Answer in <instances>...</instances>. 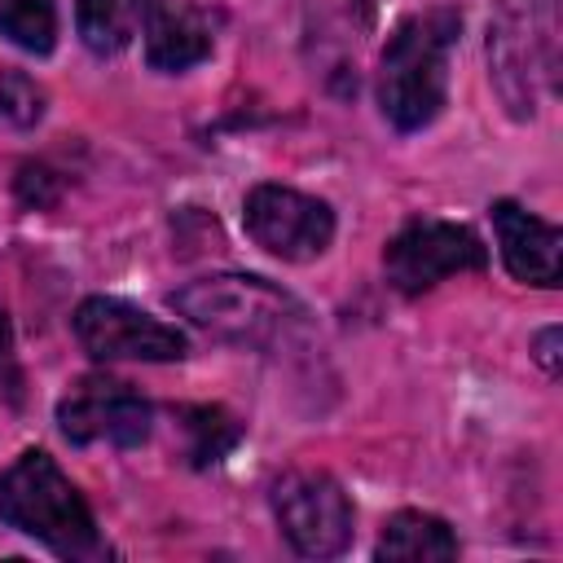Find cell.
I'll return each mask as SVG.
<instances>
[{"label": "cell", "instance_id": "obj_1", "mask_svg": "<svg viewBox=\"0 0 563 563\" xmlns=\"http://www.w3.org/2000/svg\"><path fill=\"white\" fill-rule=\"evenodd\" d=\"M172 308L189 317L211 339L251 347V352H277L308 334V308L251 273H211L180 290H172Z\"/></svg>", "mask_w": 563, "mask_h": 563}, {"label": "cell", "instance_id": "obj_2", "mask_svg": "<svg viewBox=\"0 0 563 563\" xmlns=\"http://www.w3.org/2000/svg\"><path fill=\"white\" fill-rule=\"evenodd\" d=\"M457 9H427L396 26L378 62V106L400 132L427 128L449 97V53L457 44Z\"/></svg>", "mask_w": 563, "mask_h": 563}, {"label": "cell", "instance_id": "obj_3", "mask_svg": "<svg viewBox=\"0 0 563 563\" xmlns=\"http://www.w3.org/2000/svg\"><path fill=\"white\" fill-rule=\"evenodd\" d=\"M0 519L18 532L35 537L40 545H48L62 559L101 554V537H97V519H92L88 501L62 475V466L40 449H26L0 475Z\"/></svg>", "mask_w": 563, "mask_h": 563}, {"label": "cell", "instance_id": "obj_4", "mask_svg": "<svg viewBox=\"0 0 563 563\" xmlns=\"http://www.w3.org/2000/svg\"><path fill=\"white\" fill-rule=\"evenodd\" d=\"M488 79L510 119L559 88V0H501L488 22Z\"/></svg>", "mask_w": 563, "mask_h": 563}, {"label": "cell", "instance_id": "obj_5", "mask_svg": "<svg viewBox=\"0 0 563 563\" xmlns=\"http://www.w3.org/2000/svg\"><path fill=\"white\" fill-rule=\"evenodd\" d=\"M488 264V251L484 242L466 229V224H453V220H435V216H422V220H409L383 251V268H387V282L400 290V295H422L431 290L435 282L453 277V273H475Z\"/></svg>", "mask_w": 563, "mask_h": 563}, {"label": "cell", "instance_id": "obj_6", "mask_svg": "<svg viewBox=\"0 0 563 563\" xmlns=\"http://www.w3.org/2000/svg\"><path fill=\"white\" fill-rule=\"evenodd\" d=\"M273 510L286 541L308 559H330L352 537V501L343 484L325 471H286L273 484Z\"/></svg>", "mask_w": 563, "mask_h": 563}, {"label": "cell", "instance_id": "obj_7", "mask_svg": "<svg viewBox=\"0 0 563 563\" xmlns=\"http://www.w3.org/2000/svg\"><path fill=\"white\" fill-rule=\"evenodd\" d=\"M75 339L97 361H180L189 352L176 325L106 295H92L75 308Z\"/></svg>", "mask_w": 563, "mask_h": 563}, {"label": "cell", "instance_id": "obj_8", "mask_svg": "<svg viewBox=\"0 0 563 563\" xmlns=\"http://www.w3.org/2000/svg\"><path fill=\"white\" fill-rule=\"evenodd\" d=\"M246 233L277 260L303 264L334 242V211L321 198H308L286 185H255L246 194Z\"/></svg>", "mask_w": 563, "mask_h": 563}, {"label": "cell", "instance_id": "obj_9", "mask_svg": "<svg viewBox=\"0 0 563 563\" xmlns=\"http://www.w3.org/2000/svg\"><path fill=\"white\" fill-rule=\"evenodd\" d=\"M57 427L70 444L110 440L119 449H132L150 435V405L128 383L88 374L57 400Z\"/></svg>", "mask_w": 563, "mask_h": 563}, {"label": "cell", "instance_id": "obj_10", "mask_svg": "<svg viewBox=\"0 0 563 563\" xmlns=\"http://www.w3.org/2000/svg\"><path fill=\"white\" fill-rule=\"evenodd\" d=\"M493 229H497V246H501V264L510 268L515 282L528 286H559L563 277V233L554 224H545L541 216L523 211L510 198L493 202Z\"/></svg>", "mask_w": 563, "mask_h": 563}, {"label": "cell", "instance_id": "obj_11", "mask_svg": "<svg viewBox=\"0 0 563 563\" xmlns=\"http://www.w3.org/2000/svg\"><path fill=\"white\" fill-rule=\"evenodd\" d=\"M141 35L154 70H189L211 53V22L189 0H150Z\"/></svg>", "mask_w": 563, "mask_h": 563}, {"label": "cell", "instance_id": "obj_12", "mask_svg": "<svg viewBox=\"0 0 563 563\" xmlns=\"http://www.w3.org/2000/svg\"><path fill=\"white\" fill-rule=\"evenodd\" d=\"M374 554L378 559H400V563H435V559H453L457 554V537L435 515L400 510V515L387 519Z\"/></svg>", "mask_w": 563, "mask_h": 563}, {"label": "cell", "instance_id": "obj_13", "mask_svg": "<svg viewBox=\"0 0 563 563\" xmlns=\"http://www.w3.org/2000/svg\"><path fill=\"white\" fill-rule=\"evenodd\" d=\"M145 9H150V0H79L75 4L79 40L92 53L110 57V53H119V48L132 44V35L145 22Z\"/></svg>", "mask_w": 563, "mask_h": 563}, {"label": "cell", "instance_id": "obj_14", "mask_svg": "<svg viewBox=\"0 0 563 563\" xmlns=\"http://www.w3.org/2000/svg\"><path fill=\"white\" fill-rule=\"evenodd\" d=\"M0 35L22 53H53L57 44V0H0Z\"/></svg>", "mask_w": 563, "mask_h": 563}, {"label": "cell", "instance_id": "obj_15", "mask_svg": "<svg viewBox=\"0 0 563 563\" xmlns=\"http://www.w3.org/2000/svg\"><path fill=\"white\" fill-rule=\"evenodd\" d=\"M185 427H189V457L194 466H207V462H220L233 444H238V422L220 409V405H202V409H189L185 413Z\"/></svg>", "mask_w": 563, "mask_h": 563}, {"label": "cell", "instance_id": "obj_16", "mask_svg": "<svg viewBox=\"0 0 563 563\" xmlns=\"http://www.w3.org/2000/svg\"><path fill=\"white\" fill-rule=\"evenodd\" d=\"M44 114V92L22 70H0V119L13 128H31Z\"/></svg>", "mask_w": 563, "mask_h": 563}, {"label": "cell", "instance_id": "obj_17", "mask_svg": "<svg viewBox=\"0 0 563 563\" xmlns=\"http://www.w3.org/2000/svg\"><path fill=\"white\" fill-rule=\"evenodd\" d=\"M13 189H18V202L22 207H53L57 194H62L57 176L48 167H40V163H22L18 176H13Z\"/></svg>", "mask_w": 563, "mask_h": 563}, {"label": "cell", "instance_id": "obj_18", "mask_svg": "<svg viewBox=\"0 0 563 563\" xmlns=\"http://www.w3.org/2000/svg\"><path fill=\"white\" fill-rule=\"evenodd\" d=\"M0 378L9 383V391L18 396V369H13V330H9V317L0 312Z\"/></svg>", "mask_w": 563, "mask_h": 563}, {"label": "cell", "instance_id": "obj_19", "mask_svg": "<svg viewBox=\"0 0 563 563\" xmlns=\"http://www.w3.org/2000/svg\"><path fill=\"white\" fill-rule=\"evenodd\" d=\"M532 356L541 361V369H545V374H559V330H554V325L537 334V347H532Z\"/></svg>", "mask_w": 563, "mask_h": 563}]
</instances>
